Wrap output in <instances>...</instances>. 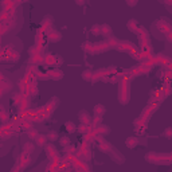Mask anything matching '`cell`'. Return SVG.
Wrapping results in <instances>:
<instances>
[{
  "instance_id": "obj_1",
  "label": "cell",
  "mask_w": 172,
  "mask_h": 172,
  "mask_svg": "<svg viewBox=\"0 0 172 172\" xmlns=\"http://www.w3.org/2000/svg\"><path fill=\"white\" fill-rule=\"evenodd\" d=\"M30 161H31V156H30V153L22 152V153L19 155V157H18L16 165L20 168V170H23V168H26L27 165L30 164Z\"/></svg>"
},
{
  "instance_id": "obj_2",
  "label": "cell",
  "mask_w": 172,
  "mask_h": 172,
  "mask_svg": "<svg viewBox=\"0 0 172 172\" xmlns=\"http://www.w3.org/2000/svg\"><path fill=\"white\" fill-rule=\"evenodd\" d=\"M46 155L51 161H57L58 160V151L54 147V144H47L46 145Z\"/></svg>"
},
{
  "instance_id": "obj_3",
  "label": "cell",
  "mask_w": 172,
  "mask_h": 172,
  "mask_svg": "<svg viewBox=\"0 0 172 172\" xmlns=\"http://www.w3.org/2000/svg\"><path fill=\"white\" fill-rule=\"evenodd\" d=\"M46 74H47V77H49V80H54V81H59V80H62L63 78L62 70H59L58 67L53 69V70H49Z\"/></svg>"
},
{
  "instance_id": "obj_4",
  "label": "cell",
  "mask_w": 172,
  "mask_h": 172,
  "mask_svg": "<svg viewBox=\"0 0 172 172\" xmlns=\"http://www.w3.org/2000/svg\"><path fill=\"white\" fill-rule=\"evenodd\" d=\"M58 104H59V101L57 98H51L49 102L46 104V106L43 108V110L46 112V113H49V114H51L54 110L57 109V106H58Z\"/></svg>"
},
{
  "instance_id": "obj_5",
  "label": "cell",
  "mask_w": 172,
  "mask_h": 172,
  "mask_svg": "<svg viewBox=\"0 0 172 172\" xmlns=\"http://www.w3.org/2000/svg\"><path fill=\"white\" fill-rule=\"evenodd\" d=\"M47 34V39H49L50 42H58L62 39V34L59 31H57V30H49V31L46 32Z\"/></svg>"
},
{
  "instance_id": "obj_6",
  "label": "cell",
  "mask_w": 172,
  "mask_h": 172,
  "mask_svg": "<svg viewBox=\"0 0 172 172\" xmlns=\"http://www.w3.org/2000/svg\"><path fill=\"white\" fill-rule=\"evenodd\" d=\"M78 118H80L81 124H85V125H90L92 124V117H90V114L86 110H81L80 114H78Z\"/></svg>"
},
{
  "instance_id": "obj_7",
  "label": "cell",
  "mask_w": 172,
  "mask_h": 172,
  "mask_svg": "<svg viewBox=\"0 0 172 172\" xmlns=\"http://www.w3.org/2000/svg\"><path fill=\"white\" fill-rule=\"evenodd\" d=\"M94 132L96 135L98 136H104V135H108L110 132V128L108 125H104V124H99V125H97L94 128Z\"/></svg>"
},
{
  "instance_id": "obj_8",
  "label": "cell",
  "mask_w": 172,
  "mask_h": 172,
  "mask_svg": "<svg viewBox=\"0 0 172 172\" xmlns=\"http://www.w3.org/2000/svg\"><path fill=\"white\" fill-rule=\"evenodd\" d=\"M157 28L163 32V34H168V32H171V24L168 22H161V20H159L157 22Z\"/></svg>"
},
{
  "instance_id": "obj_9",
  "label": "cell",
  "mask_w": 172,
  "mask_h": 172,
  "mask_svg": "<svg viewBox=\"0 0 172 172\" xmlns=\"http://www.w3.org/2000/svg\"><path fill=\"white\" fill-rule=\"evenodd\" d=\"M126 26H128V28L131 30L132 32H135V34L138 35V28H140V26H138V23H137V20L136 19H131Z\"/></svg>"
},
{
  "instance_id": "obj_10",
  "label": "cell",
  "mask_w": 172,
  "mask_h": 172,
  "mask_svg": "<svg viewBox=\"0 0 172 172\" xmlns=\"http://www.w3.org/2000/svg\"><path fill=\"white\" fill-rule=\"evenodd\" d=\"M137 144H138V140H137V137H135V136H131V137H128L126 138V141H125V145L129 148V149H133V148L137 147Z\"/></svg>"
},
{
  "instance_id": "obj_11",
  "label": "cell",
  "mask_w": 172,
  "mask_h": 172,
  "mask_svg": "<svg viewBox=\"0 0 172 172\" xmlns=\"http://www.w3.org/2000/svg\"><path fill=\"white\" fill-rule=\"evenodd\" d=\"M50 20H53V18H51L50 15H47V16L44 18L43 20H42V27H43V31H49V30H51V24H53V22H50Z\"/></svg>"
},
{
  "instance_id": "obj_12",
  "label": "cell",
  "mask_w": 172,
  "mask_h": 172,
  "mask_svg": "<svg viewBox=\"0 0 172 172\" xmlns=\"http://www.w3.org/2000/svg\"><path fill=\"white\" fill-rule=\"evenodd\" d=\"M98 149L101 151V152L109 153V152H112V151H113V147H112V144H110V143H108V141H105V143L99 144V145H98Z\"/></svg>"
},
{
  "instance_id": "obj_13",
  "label": "cell",
  "mask_w": 172,
  "mask_h": 172,
  "mask_svg": "<svg viewBox=\"0 0 172 172\" xmlns=\"http://www.w3.org/2000/svg\"><path fill=\"white\" fill-rule=\"evenodd\" d=\"M35 143H37V145H38V147L46 145V144H47V136H46V135H41V133H39V135H38V137L35 138Z\"/></svg>"
},
{
  "instance_id": "obj_14",
  "label": "cell",
  "mask_w": 172,
  "mask_h": 172,
  "mask_svg": "<svg viewBox=\"0 0 172 172\" xmlns=\"http://www.w3.org/2000/svg\"><path fill=\"white\" fill-rule=\"evenodd\" d=\"M94 116L96 117H102V114L106 112V109H105V106L104 105H101V104H98V105H96L94 106Z\"/></svg>"
},
{
  "instance_id": "obj_15",
  "label": "cell",
  "mask_w": 172,
  "mask_h": 172,
  "mask_svg": "<svg viewBox=\"0 0 172 172\" xmlns=\"http://www.w3.org/2000/svg\"><path fill=\"white\" fill-rule=\"evenodd\" d=\"M118 43H120L118 38L113 37V35L108 38V41H106V44H108V46H109V49H110V47H114V49H117V46H118Z\"/></svg>"
},
{
  "instance_id": "obj_16",
  "label": "cell",
  "mask_w": 172,
  "mask_h": 172,
  "mask_svg": "<svg viewBox=\"0 0 172 172\" xmlns=\"http://www.w3.org/2000/svg\"><path fill=\"white\" fill-rule=\"evenodd\" d=\"M99 27H101V34L104 35V37H106V38L112 37V27H110V26H108V24H101Z\"/></svg>"
},
{
  "instance_id": "obj_17",
  "label": "cell",
  "mask_w": 172,
  "mask_h": 172,
  "mask_svg": "<svg viewBox=\"0 0 172 172\" xmlns=\"http://www.w3.org/2000/svg\"><path fill=\"white\" fill-rule=\"evenodd\" d=\"M35 151V145L32 144V141H27L23 144V152L26 153H32Z\"/></svg>"
},
{
  "instance_id": "obj_18",
  "label": "cell",
  "mask_w": 172,
  "mask_h": 172,
  "mask_svg": "<svg viewBox=\"0 0 172 172\" xmlns=\"http://www.w3.org/2000/svg\"><path fill=\"white\" fill-rule=\"evenodd\" d=\"M12 135H14L12 129H2V131H0V140H7V138L11 137Z\"/></svg>"
},
{
  "instance_id": "obj_19",
  "label": "cell",
  "mask_w": 172,
  "mask_h": 172,
  "mask_svg": "<svg viewBox=\"0 0 172 172\" xmlns=\"http://www.w3.org/2000/svg\"><path fill=\"white\" fill-rule=\"evenodd\" d=\"M63 129H66V131L69 132V133H74L75 131H77V126H75L74 122L71 121H66L65 125H63Z\"/></svg>"
},
{
  "instance_id": "obj_20",
  "label": "cell",
  "mask_w": 172,
  "mask_h": 172,
  "mask_svg": "<svg viewBox=\"0 0 172 172\" xmlns=\"http://www.w3.org/2000/svg\"><path fill=\"white\" fill-rule=\"evenodd\" d=\"M11 87H12V83H11L10 81H5V80L0 81V89L3 90V93H5V92H8V90H11Z\"/></svg>"
},
{
  "instance_id": "obj_21",
  "label": "cell",
  "mask_w": 172,
  "mask_h": 172,
  "mask_svg": "<svg viewBox=\"0 0 172 172\" xmlns=\"http://www.w3.org/2000/svg\"><path fill=\"white\" fill-rule=\"evenodd\" d=\"M7 55H8V61H12V62H16V61H19V58H20V54L18 53V51H10V53H7Z\"/></svg>"
},
{
  "instance_id": "obj_22",
  "label": "cell",
  "mask_w": 172,
  "mask_h": 172,
  "mask_svg": "<svg viewBox=\"0 0 172 172\" xmlns=\"http://www.w3.org/2000/svg\"><path fill=\"white\" fill-rule=\"evenodd\" d=\"M77 131L82 135H87L90 132V125H85V124H81L80 126L77 128Z\"/></svg>"
},
{
  "instance_id": "obj_23",
  "label": "cell",
  "mask_w": 172,
  "mask_h": 172,
  "mask_svg": "<svg viewBox=\"0 0 172 172\" xmlns=\"http://www.w3.org/2000/svg\"><path fill=\"white\" fill-rule=\"evenodd\" d=\"M58 141H59V144H61L63 148L67 147V145H70V138H69L67 136H62V137H59Z\"/></svg>"
},
{
  "instance_id": "obj_24",
  "label": "cell",
  "mask_w": 172,
  "mask_h": 172,
  "mask_svg": "<svg viewBox=\"0 0 172 172\" xmlns=\"http://www.w3.org/2000/svg\"><path fill=\"white\" fill-rule=\"evenodd\" d=\"M82 80H85V81H93V71L92 70L82 71Z\"/></svg>"
},
{
  "instance_id": "obj_25",
  "label": "cell",
  "mask_w": 172,
  "mask_h": 172,
  "mask_svg": "<svg viewBox=\"0 0 172 172\" xmlns=\"http://www.w3.org/2000/svg\"><path fill=\"white\" fill-rule=\"evenodd\" d=\"M23 98H24V94L23 93H18V94L14 96V104L15 105H20L23 101Z\"/></svg>"
},
{
  "instance_id": "obj_26",
  "label": "cell",
  "mask_w": 172,
  "mask_h": 172,
  "mask_svg": "<svg viewBox=\"0 0 172 172\" xmlns=\"http://www.w3.org/2000/svg\"><path fill=\"white\" fill-rule=\"evenodd\" d=\"M38 131L37 129H30V131H27V137L30 138V140H35V138L38 137Z\"/></svg>"
},
{
  "instance_id": "obj_27",
  "label": "cell",
  "mask_w": 172,
  "mask_h": 172,
  "mask_svg": "<svg viewBox=\"0 0 172 172\" xmlns=\"http://www.w3.org/2000/svg\"><path fill=\"white\" fill-rule=\"evenodd\" d=\"M65 152H66V155H67V156H71V155H75V153H77V151H75V147L70 144V145L65 147Z\"/></svg>"
},
{
  "instance_id": "obj_28",
  "label": "cell",
  "mask_w": 172,
  "mask_h": 172,
  "mask_svg": "<svg viewBox=\"0 0 172 172\" xmlns=\"http://www.w3.org/2000/svg\"><path fill=\"white\" fill-rule=\"evenodd\" d=\"M82 49L86 51V53L89 54H93V43H90V42H85L82 46Z\"/></svg>"
},
{
  "instance_id": "obj_29",
  "label": "cell",
  "mask_w": 172,
  "mask_h": 172,
  "mask_svg": "<svg viewBox=\"0 0 172 172\" xmlns=\"http://www.w3.org/2000/svg\"><path fill=\"white\" fill-rule=\"evenodd\" d=\"M47 136V140H50V141H55V140H58L59 138V136H58V133H57L55 131H51L49 135H46Z\"/></svg>"
},
{
  "instance_id": "obj_30",
  "label": "cell",
  "mask_w": 172,
  "mask_h": 172,
  "mask_svg": "<svg viewBox=\"0 0 172 172\" xmlns=\"http://www.w3.org/2000/svg\"><path fill=\"white\" fill-rule=\"evenodd\" d=\"M8 118H10V114H8V112H5V110L0 112V121H2V122H7Z\"/></svg>"
},
{
  "instance_id": "obj_31",
  "label": "cell",
  "mask_w": 172,
  "mask_h": 172,
  "mask_svg": "<svg viewBox=\"0 0 172 172\" xmlns=\"http://www.w3.org/2000/svg\"><path fill=\"white\" fill-rule=\"evenodd\" d=\"M90 31H92L93 35H99L101 34V27H99V24H93Z\"/></svg>"
},
{
  "instance_id": "obj_32",
  "label": "cell",
  "mask_w": 172,
  "mask_h": 172,
  "mask_svg": "<svg viewBox=\"0 0 172 172\" xmlns=\"http://www.w3.org/2000/svg\"><path fill=\"white\" fill-rule=\"evenodd\" d=\"M62 62H63V59L61 58V57H59V55H54V62H53V65L55 66V67L61 66V65H62Z\"/></svg>"
},
{
  "instance_id": "obj_33",
  "label": "cell",
  "mask_w": 172,
  "mask_h": 172,
  "mask_svg": "<svg viewBox=\"0 0 172 172\" xmlns=\"http://www.w3.org/2000/svg\"><path fill=\"white\" fill-rule=\"evenodd\" d=\"M164 136H165V137H168V138H170L171 136H172V129H171V128H167V129H165Z\"/></svg>"
},
{
  "instance_id": "obj_34",
  "label": "cell",
  "mask_w": 172,
  "mask_h": 172,
  "mask_svg": "<svg viewBox=\"0 0 172 172\" xmlns=\"http://www.w3.org/2000/svg\"><path fill=\"white\" fill-rule=\"evenodd\" d=\"M136 4H137V2H129V0L126 2V5H129V7H135Z\"/></svg>"
},
{
  "instance_id": "obj_35",
  "label": "cell",
  "mask_w": 172,
  "mask_h": 172,
  "mask_svg": "<svg viewBox=\"0 0 172 172\" xmlns=\"http://www.w3.org/2000/svg\"><path fill=\"white\" fill-rule=\"evenodd\" d=\"M19 171H22V170H20V168L18 167V165H15V167H14V170L11 171V172H19Z\"/></svg>"
},
{
  "instance_id": "obj_36",
  "label": "cell",
  "mask_w": 172,
  "mask_h": 172,
  "mask_svg": "<svg viewBox=\"0 0 172 172\" xmlns=\"http://www.w3.org/2000/svg\"><path fill=\"white\" fill-rule=\"evenodd\" d=\"M0 129H2V128H0Z\"/></svg>"
}]
</instances>
